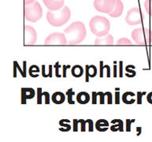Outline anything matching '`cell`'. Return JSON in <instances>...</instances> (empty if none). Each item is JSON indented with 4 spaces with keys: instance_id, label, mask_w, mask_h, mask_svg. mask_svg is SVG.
<instances>
[{
    "instance_id": "4",
    "label": "cell",
    "mask_w": 152,
    "mask_h": 142,
    "mask_svg": "<svg viewBox=\"0 0 152 142\" xmlns=\"http://www.w3.org/2000/svg\"><path fill=\"white\" fill-rule=\"evenodd\" d=\"M132 38L139 45H152V31L147 28H139L133 30Z\"/></svg>"
},
{
    "instance_id": "18",
    "label": "cell",
    "mask_w": 152,
    "mask_h": 142,
    "mask_svg": "<svg viewBox=\"0 0 152 142\" xmlns=\"http://www.w3.org/2000/svg\"><path fill=\"white\" fill-rule=\"evenodd\" d=\"M121 100L126 104H132L135 102V94L132 92H126L122 95Z\"/></svg>"
},
{
    "instance_id": "35",
    "label": "cell",
    "mask_w": 152,
    "mask_h": 142,
    "mask_svg": "<svg viewBox=\"0 0 152 142\" xmlns=\"http://www.w3.org/2000/svg\"><path fill=\"white\" fill-rule=\"evenodd\" d=\"M120 77H122V62H120Z\"/></svg>"
},
{
    "instance_id": "38",
    "label": "cell",
    "mask_w": 152,
    "mask_h": 142,
    "mask_svg": "<svg viewBox=\"0 0 152 142\" xmlns=\"http://www.w3.org/2000/svg\"><path fill=\"white\" fill-rule=\"evenodd\" d=\"M116 95H117V101H116V103H119V101H118V99H119V92H116Z\"/></svg>"
},
{
    "instance_id": "2",
    "label": "cell",
    "mask_w": 152,
    "mask_h": 142,
    "mask_svg": "<svg viewBox=\"0 0 152 142\" xmlns=\"http://www.w3.org/2000/svg\"><path fill=\"white\" fill-rule=\"evenodd\" d=\"M70 17V10L66 6H63L62 8L55 11L50 10L47 13V20L48 23L55 27H60L67 23Z\"/></svg>"
},
{
    "instance_id": "25",
    "label": "cell",
    "mask_w": 152,
    "mask_h": 142,
    "mask_svg": "<svg viewBox=\"0 0 152 142\" xmlns=\"http://www.w3.org/2000/svg\"><path fill=\"white\" fill-rule=\"evenodd\" d=\"M66 94L68 96V103H69V104H74L75 102L73 100V94H74V92H73V89H69L68 91H67V92H66Z\"/></svg>"
},
{
    "instance_id": "23",
    "label": "cell",
    "mask_w": 152,
    "mask_h": 142,
    "mask_svg": "<svg viewBox=\"0 0 152 142\" xmlns=\"http://www.w3.org/2000/svg\"><path fill=\"white\" fill-rule=\"evenodd\" d=\"M117 44L118 45H132V43L131 42V40L127 38H121V39L118 40Z\"/></svg>"
},
{
    "instance_id": "1",
    "label": "cell",
    "mask_w": 152,
    "mask_h": 142,
    "mask_svg": "<svg viewBox=\"0 0 152 142\" xmlns=\"http://www.w3.org/2000/svg\"><path fill=\"white\" fill-rule=\"evenodd\" d=\"M67 39V44L77 45L84 41L87 35L85 25L81 21H75L64 30Z\"/></svg>"
},
{
    "instance_id": "6",
    "label": "cell",
    "mask_w": 152,
    "mask_h": 142,
    "mask_svg": "<svg viewBox=\"0 0 152 142\" xmlns=\"http://www.w3.org/2000/svg\"><path fill=\"white\" fill-rule=\"evenodd\" d=\"M143 19H144V15L141 11V10H140V8L138 7L130 9L127 12L126 17H125V21L129 25H136L142 24Z\"/></svg>"
},
{
    "instance_id": "34",
    "label": "cell",
    "mask_w": 152,
    "mask_h": 142,
    "mask_svg": "<svg viewBox=\"0 0 152 142\" xmlns=\"http://www.w3.org/2000/svg\"><path fill=\"white\" fill-rule=\"evenodd\" d=\"M34 2L35 0H25V4H31Z\"/></svg>"
},
{
    "instance_id": "28",
    "label": "cell",
    "mask_w": 152,
    "mask_h": 142,
    "mask_svg": "<svg viewBox=\"0 0 152 142\" xmlns=\"http://www.w3.org/2000/svg\"><path fill=\"white\" fill-rule=\"evenodd\" d=\"M79 122L81 123V128H80V130H81L82 132H84V131H85V124L87 123L86 121H84V120H83V119H80Z\"/></svg>"
},
{
    "instance_id": "32",
    "label": "cell",
    "mask_w": 152,
    "mask_h": 142,
    "mask_svg": "<svg viewBox=\"0 0 152 142\" xmlns=\"http://www.w3.org/2000/svg\"><path fill=\"white\" fill-rule=\"evenodd\" d=\"M147 100H148V103L152 104V92L148 93V95L147 96Z\"/></svg>"
},
{
    "instance_id": "27",
    "label": "cell",
    "mask_w": 152,
    "mask_h": 142,
    "mask_svg": "<svg viewBox=\"0 0 152 142\" xmlns=\"http://www.w3.org/2000/svg\"><path fill=\"white\" fill-rule=\"evenodd\" d=\"M97 95L99 96V99H100V101L99 103H101V104H103V103H105L106 102H105V97H104V93H102V92H98Z\"/></svg>"
},
{
    "instance_id": "26",
    "label": "cell",
    "mask_w": 152,
    "mask_h": 142,
    "mask_svg": "<svg viewBox=\"0 0 152 142\" xmlns=\"http://www.w3.org/2000/svg\"><path fill=\"white\" fill-rule=\"evenodd\" d=\"M104 97L105 100H107V103L111 104L112 103V94L110 92H107L104 93Z\"/></svg>"
},
{
    "instance_id": "8",
    "label": "cell",
    "mask_w": 152,
    "mask_h": 142,
    "mask_svg": "<svg viewBox=\"0 0 152 142\" xmlns=\"http://www.w3.org/2000/svg\"><path fill=\"white\" fill-rule=\"evenodd\" d=\"M44 44L45 45H66L67 44L66 34L61 33V32H53L46 38Z\"/></svg>"
},
{
    "instance_id": "17",
    "label": "cell",
    "mask_w": 152,
    "mask_h": 142,
    "mask_svg": "<svg viewBox=\"0 0 152 142\" xmlns=\"http://www.w3.org/2000/svg\"><path fill=\"white\" fill-rule=\"evenodd\" d=\"M77 101L80 104H86L90 101V95L86 92H79L77 96Z\"/></svg>"
},
{
    "instance_id": "30",
    "label": "cell",
    "mask_w": 152,
    "mask_h": 142,
    "mask_svg": "<svg viewBox=\"0 0 152 142\" xmlns=\"http://www.w3.org/2000/svg\"><path fill=\"white\" fill-rule=\"evenodd\" d=\"M78 123H79V122L77 121V119H74L73 120V131H77V129H78Z\"/></svg>"
},
{
    "instance_id": "7",
    "label": "cell",
    "mask_w": 152,
    "mask_h": 142,
    "mask_svg": "<svg viewBox=\"0 0 152 142\" xmlns=\"http://www.w3.org/2000/svg\"><path fill=\"white\" fill-rule=\"evenodd\" d=\"M117 0H95L94 7L99 12L108 14L114 9Z\"/></svg>"
},
{
    "instance_id": "20",
    "label": "cell",
    "mask_w": 152,
    "mask_h": 142,
    "mask_svg": "<svg viewBox=\"0 0 152 142\" xmlns=\"http://www.w3.org/2000/svg\"><path fill=\"white\" fill-rule=\"evenodd\" d=\"M42 91V89L41 88H38L37 89V92H38V98H37V103H42V96L43 95V92L42 93L41 92ZM44 96H45V103H50V100H49V93L47 92H44Z\"/></svg>"
},
{
    "instance_id": "11",
    "label": "cell",
    "mask_w": 152,
    "mask_h": 142,
    "mask_svg": "<svg viewBox=\"0 0 152 142\" xmlns=\"http://www.w3.org/2000/svg\"><path fill=\"white\" fill-rule=\"evenodd\" d=\"M114 38L112 35L107 34L102 37H98L95 40V45H113Z\"/></svg>"
},
{
    "instance_id": "22",
    "label": "cell",
    "mask_w": 152,
    "mask_h": 142,
    "mask_svg": "<svg viewBox=\"0 0 152 142\" xmlns=\"http://www.w3.org/2000/svg\"><path fill=\"white\" fill-rule=\"evenodd\" d=\"M144 7L147 13L152 17V0H146L144 2Z\"/></svg>"
},
{
    "instance_id": "13",
    "label": "cell",
    "mask_w": 152,
    "mask_h": 142,
    "mask_svg": "<svg viewBox=\"0 0 152 142\" xmlns=\"http://www.w3.org/2000/svg\"><path fill=\"white\" fill-rule=\"evenodd\" d=\"M35 96V91L32 88H22L21 89V98L22 103H25V100L32 99Z\"/></svg>"
},
{
    "instance_id": "29",
    "label": "cell",
    "mask_w": 152,
    "mask_h": 142,
    "mask_svg": "<svg viewBox=\"0 0 152 142\" xmlns=\"http://www.w3.org/2000/svg\"><path fill=\"white\" fill-rule=\"evenodd\" d=\"M86 122L89 124L88 130L90 131V132H92V131H93V126H92V125H93V122H92V120H90V119L86 120Z\"/></svg>"
},
{
    "instance_id": "21",
    "label": "cell",
    "mask_w": 152,
    "mask_h": 142,
    "mask_svg": "<svg viewBox=\"0 0 152 142\" xmlns=\"http://www.w3.org/2000/svg\"><path fill=\"white\" fill-rule=\"evenodd\" d=\"M110 130L113 132H116V131H121V132H122L123 122L121 119H118V124H117V125H113L112 126H110Z\"/></svg>"
},
{
    "instance_id": "15",
    "label": "cell",
    "mask_w": 152,
    "mask_h": 142,
    "mask_svg": "<svg viewBox=\"0 0 152 142\" xmlns=\"http://www.w3.org/2000/svg\"><path fill=\"white\" fill-rule=\"evenodd\" d=\"M51 100H52L53 103H55V104H61L65 102L66 96L62 92H55V93H53L52 96H51Z\"/></svg>"
},
{
    "instance_id": "16",
    "label": "cell",
    "mask_w": 152,
    "mask_h": 142,
    "mask_svg": "<svg viewBox=\"0 0 152 142\" xmlns=\"http://www.w3.org/2000/svg\"><path fill=\"white\" fill-rule=\"evenodd\" d=\"M86 67V70H85V72H86V81L88 82V81L89 78H94L97 74V68L94 65H86L85 66Z\"/></svg>"
},
{
    "instance_id": "33",
    "label": "cell",
    "mask_w": 152,
    "mask_h": 142,
    "mask_svg": "<svg viewBox=\"0 0 152 142\" xmlns=\"http://www.w3.org/2000/svg\"><path fill=\"white\" fill-rule=\"evenodd\" d=\"M138 93V99H137V103H142V100H141V92H137Z\"/></svg>"
},
{
    "instance_id": "24",
    "label": "cell",
    "mask_w": 152,
    "mask_h": 142,
    "mask_svg": "<svg viewBox=\"0 0 152 142\" xmlns=\"http://www.w3.org/2000/svg\"><path fill=\"white\" fill-rule=\"evenodd\" d=\"M39 68L36 65H33V66H31L28 70V73L31 77H33L34 78V74L33 73H39Z\"/></svg>"
},
{
    "instance_id": "36",
    "label": "cell",
    "mask_w": 152,
    "mask_h": 142,
    "mask_svg": "<svg viewBox=\"0 0 152 142\" xmlns=\"http://www.w3.org/2000/svg\"><path fill=\"white\" fill-rule=\"evenodd\" d=\"M126 122H127V131H129V132L130 131V120H129V119H128V120H126Z\"/></svg>"
},
{
    "instance_id": "3",
    "label": "cell",
    "mask_w": 152,
    "mask_h": 142,
    "mask_svg": "<svg viewBox=\"0 0 152 142\" xmlns=\"http://www.w3.org/2000/svg\"><path fill=\"white\" fill-rule=\"evenodd\" d=\"M89 27L91 32L96 37H102L108 34L110 29V23L107 18L97 15L91 19Z\"/></svg>"
},
{
    "instance_id": "12",
    "label": "cell",
    "mask_w": 152,
    "mask_h": 142,
    "mask_svg": "<svg viewBox=\"0 0 152 142\" xmlns=\"http://www.w3.org/2000/svg\"><path fill=\"white\" fill-rule=\"evenodd\" d=\"M123 10H124L123 2L121 0H117L114 9L113 10V11L110 13L109 15L112 17V18H118V17H120L122 14Z\"/></svg>"
},
{
    "instance_id": "37",
    "label": "cell",
    "mask_w": 152,
    "mask_h": 142,
    "mask_svg": "<svg viewBox=\"0 0 152 142\" xmlns=\"http://www.w3.org/2000/svg\"><path fill=\"white\" fill-rule=\"evenodd\" d=\"M125 70H126V71H127V72H130V73H132L134 76L136 75V73H135V72H134V71L130 70L129 69V67H128V66H127V67H126V68H125Z\"/></svg>"
},
{
    "instance_id": "9",
    "label": "cell",
    "mask_w": 152,
    "mask_h": 142,
    "mask_svg": "<svg viewBox=\"0 0 152 142\" xmlns=\"http://www.w3.org/2000/svg\"><path fill=\"white\" fill-rule=\"evenodd\" d=\"M37 40V33L33 27L29 25H25L24 33V43L25 46L34 45Z\"/></svg>"
},
{
    "instance_id": "19",
    "label": "cell",
    "mask_w": 152,
    "mask_h": 142,
    "mask_svg": "<svg viewBox=\"0 0 152 142\" xmlns=\"http://www.w3.org/2000/svg\"><path fill=\"white\" fill-rule=\"evenodd\" d=\"M71 73L74 78H80L84 74V69L80 65H75L71 69Z\"/></svg>"
},
{
    "instance_id": "14",
    "label": "cell",
    "mask_w": 152,
    "mask_h": 142,
    "mask_svg": "<svg viewBox=\"0 0 152 142\" xmlns=\"http://www.w3.org/2000/svg\"><path fill=\"white\" fill-rule=\"evenodd\" d=\"M95 128L99 132H105L109 129V122L105 119H99L95 123Z\"/></svg>"
},
{
    "instance_id": "31",
    "label": "cell",
    "mask_w": 152,
    "mask_h": 142,
    "mask_svg": "<svg viewBox=\"0 0 152 142\" xmlns=\"http://www.w3.org/2000/svg\"><path fill=\"white\" fill-rule=\"evenodd\" d=\"M97 93L95 92H92V103L93 104H95V103H96L97 102H96V99H97Z\"/></svg>"
},
{
    "instance_id": "10",
    "label": "cell",
    "mask_w": 152,
    "mask_h": 142,
    "mask_svg": "<svg viewBox=\"0 0 152 142\" xmlns=\"http://www.w3.org/2000/svg\"><path fill=\"white\" fill-rule=\"evenodd\" d=\"M43 2L46 7L52 11L60 10L64 6V0H43Z\"/></svg>"
},
{
    "instance_id": "5",
    "label": "cell",
    "mask_w": 152,
    "mask_h": 142,
    "mask_svg": "<svg viewBox=\"0 0 152 142\" xmlns=\"http://www.w3.org/2000/svg\"><path fill=\"white\" fill-rule=\"evenodd\" d=\"M43 16V9L37 1L31 4H25V18L30 22H37Z\"/></svg>"
}]
</instances>
